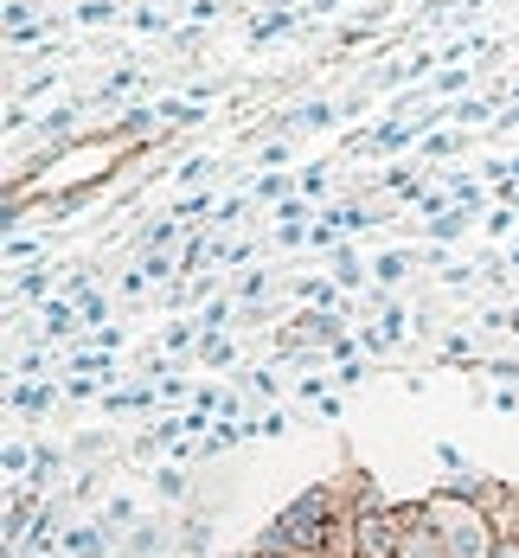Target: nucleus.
Listing matches in <instances>:
<instances>
[{"label": "nucleus", "instance_id": "1", "mask_svg": "<svg viewBox=\"0 0 519 558\" xmlns=\"http://www.w3.org/2000/svg\"><path fill=\"white\" fill-rule=\"evenodd\" d=\"M423 520H430V533L443 539V553L449 558H494V546H501V520H494V507L481 501V495H468V488L423 495Z\"/></svg>", "mask_w": 519, "mask_h": 558}, {"label": "nucleus", "instance_id": "2", "mask_svg": "<svg viewBox=\"0 0 519 558\" xmlns=\"http://www.w3.org/2000/svg\"><path fill=\"white\" fill-rule=\"evenodd\" d=\"M346 513H353V507L341 501V488H334V482H321V488L295 495V501L270 520L263 546H283V553H321V546H328V533L341 526Z\"/></svg>", "mask_w": 519, "mask_h": 558}, {"label": "nucleus", "instance_id": "3", "mask_svg": "<svg viewBox=\"0 0 519 558\" xmlns=\"http://www.w3.org/2000/svg\"><path fill=\"white\" fill-rule=\"evenodd\" d=\"M398 558H449V553H443V539L430 533V520H423V501L404 507V546H398Z\"/></svg>", "mask_w": 519, "mask_h": 558}, {"label": "nucleus", "instance_id": "4", "mask_svg": "<svg viewBox=\"0 0 519 558\" xmlns=\"http://www.w3.org/2000/svg\"><path fill=\"white\" fill-rule=\"evenodd\" d=\"M404 270H410V257H404V251H392V257H379V282H398Z\"/></svg>", "mask_w": 519, "mask_h": 558}, {"label": "nucleus", "instance_id": "5", "mask_svg": "<svg viewBox=\"0 0 519 558\" xmlns=\"http://www.w3.org/2000/svg\"><path fill=\"white\" fill-rule=\"evenodd\" d=\"M231 322V302H212V308H206V322H199V328H225Z\"/></svg>", "mask_w": 519, "mask_h": 558}, {"label": "nucleus", "instance_id": "6", "mask_svg": "<svg viewBox=\"0 0 519 558\" xmlns=\"http://www.w3.org/2000/svg\"><path fill=\"white\" fill-rule=\"evenodd\" d=\"M494 558H519V533H501V546H494Z\"/></svg>", "mask_w": 519, "mask_h": 558}, {"label": "nucleus", "instance_id": "7", "mask_svg": "<svg viewBox=\"0 0 519 558\" xmlns=\"http://www.w3.org/2000/svg\"><path fill=\"white\" fill-rule=\"evenodd\" d=\"M514 533H519V482H514Z\"/></svg>", "mask_w": 519, "mask_h": 558}]
</instances>
